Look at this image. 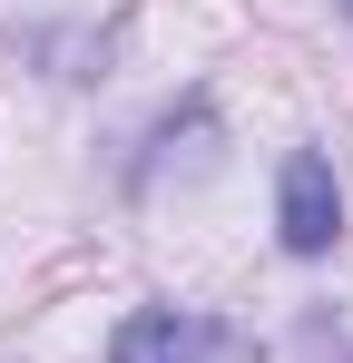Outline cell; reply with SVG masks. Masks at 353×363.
I'll return each instance as SVG.
<instances>
[{
    "instance_id": "obj_1",
    "label": "cell",
    "mask_w": 353,
    "mask_h": 363,
    "mask_svg": "<svg viewBox=\"0 0 353 363\" xmlns=\"http://www.w3.org/2000/svg\"><path fill=\"white\" fill-rule=\"evenodd\" d=\"M275 226H285V245H294V255H334V236H344V186H334V167H324L314 147H294V157H285Z\"/></svg>"
},
{
    "instance_id": "obj_2",
    "label": "cell",
    "mask_w": 353,
    "mask_h": 363,
    "mask_svg": "<svg viewBox=\"0 0 353 363\" xmlns=\"http://www.w3.org/2000/svg\"><path fill=\"white\" fill-rule=\"evenodd\" d=\"M226 324H206V314H186V304H147V314H128L118 324L108 363H226Z\"/></svg>"
},
{
    "instance_id": "obj_3",
    "label": "cell",
    "mask_w": 353,
    "mask_h": 363,
    "mask_svg": "<svg viewBox=\"0 0 353 363\" xmlns=\"http://www.w3.org/2000/svg\"><path fill=\"white\" fill-rule=\"evenodd\" d=\"M344 10H353V0H344Z\"/></svg>"
}]
</instances>
